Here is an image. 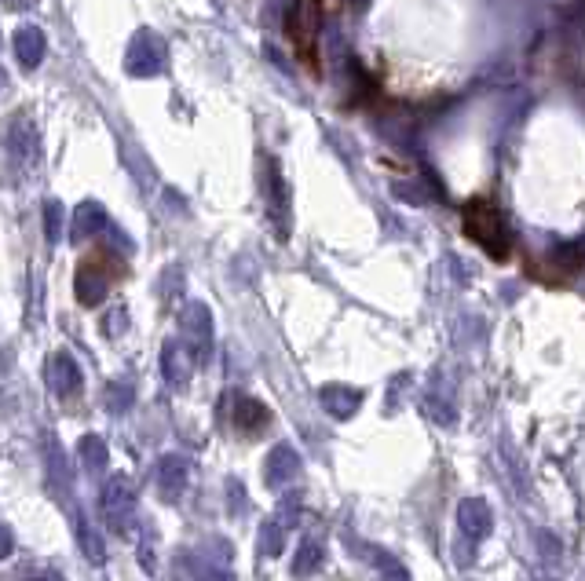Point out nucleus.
<instances>
[{"mask_svg": "<svg viewBox=\"0 0 585 581\" xmlns=\"http://www.w3.org/2000/svg\"><path fill=\"white\" fill-rule=\"evenodd\" d=\"M77 454H81V465H85L88 476H99L103 468H107V443L99 439V435H85L81 443H77Z\"/></svg>", "mask_w": 585, "mask_h": 581, "instance_id": "15", "label": "nucleus"}, {"mask_svg": "<svg viewBox=\"0 0 585 581\" xmlns=\"http://www.w3.org/2000/svg\"><path fill=\"white\" fill-rule=\"evenodd\" d=\"M30 581H66L63 574H55V571H44V574H37V578H30Z\"/></svg>", "mask_w": 585, "mask_h": 581, "instance_id": "24", "label": "nucleus"}, {"mask_svg": "<svg viewBox=\"0 0 585 581\" xmlns=\"http://www.w3.org/2000/svg\"><path fill=\"white\" fill-rule=\"evenodd\" d=\"M161 366H165V381L169 384H187V377H191V362H187V355H183L180 344H165V355H161Z\"/></svg>", "mask_w": 585, "mask_h": 581, "instance_id": "17", "label": "nucleus"}, {"mask_svg": "<svg viewBox=\"0 0 585 581\" xmlns=\"http://www.w3.org/2000/svg\"><path fill=\"white\" fill-rule=\"evenodd\" d=\"M322 22L326 0H293L286 11V41L311 77L322 74Z\"/></svg>", "mask_w": 585, "mask_h": 581, "instance_id": "1", "label": "nucleus"}, {"mask_svg": "<svg viewBox=\"0 0 585 581\" xmlns=\"http://www.w3.org/2000/svg\"><path fill=\"white\" fill-rule=\"evenodd\" d=\"M103 223H107V212L99 201H81L74 212V227H70V238L74 242H88V238H96L103 231Z\"/></svg>", "mask_w": 585, "mask_h": 581, "instance_id": "12", "label": "nucleus"}, {"mask_svg": "<svg viewBox=\"0 0 585 581\" xmlns=\"http://www.w3.org/2000/svg\"><path fill=\"white\" fill-rule=\"evenodd\" d=\"M103 516H107V523L117 534H125L132 527V516H136V486H132L128 476L107 479V486H103Z\"/></svg>", "mask_w": 585, "mask_h": 581, "instance_id": "4", "label": "nucleus"}, {"mask_svg": "<svg viewBox=\"0 0 585 581\" xmlns=\"http://www.w3.org/2000/svg\"><path fill=\"white\" fill-rule=\"evenodd\" d=\"M44 52H48V37H44L41 26H19L15 30V59H19L22 70H37L44 63Z\"/></svg>", "mask_w": 585, "mask_h": 581, "instance_id": "7", "label": "nucleus"}, {"mask_svg": "<svg viewBox=\"0 0 585 581\" xmlns=\"http://www.w3.org/2000/svg\"><path fill=\"white\" fill-rule=\"evenodd\" d=\"M158 66H161L158 41H154L150 33H139L136 44H132V52H128V70H132V74H158Z\"/></svg>", "mask_w": 585, "mask_h": 581, "instance_id": "13", "label": "nucleus"}, {"mask_svg": "<svg viewBox=\"0 0 585 581\" xmlns=\"http://www.w3.org/2000/svg\"><path fill=\"white\" fill-rule=\"evenodd\" d=\"M117 275H121V267H117L107 253H96V256H88V260H81V267H77V275H74L77 300L85 307H99L107 300L110 282H114Z\"/></svg>", "mask_w": 585, "mask_h": 581, "instance_id": "3", "label": "nucleus"}, {"mask_svg": "<svg viewBox=\"0 0 585 581\" xmlns=\"http://www.w3.org/2000/svg\"><path fill=\"white\" fill-rule=\"evenodd\" d=\"M282 545H286V523H278V519L264 523V527H260V552H264V556H278Z\"/></svg>", "mask_w": 585, "mask_h": 581, "instance_id": "19", "label": "nucleus"}, {"mask_svg": "<svg viewBox=\"0 0 585 581\" xmlns=\"http://www.w3.org/2000/svg\"><path fill=\"white\" fill-rule=\"evenodd\" d=\"M183 329H187L191 344L198 348V355H205V351H209V311L194 304L191 311L183 315Z\"/></svg>", "mask_w": 585, "mask_h": 581, "instance_id": "16", "label": "nucleus"}, {"mask_svg": "<svg viewBox=\"0 0 585 581\" xmlns=\"http://www.w3.org/2000/svg\"><path fill=\"white\" fill-rule=\"evenodd\" d=\"M322 563H326V549H322L319 541H304L297 552V560H293V574L297 578H308V574H319Z\"/></svg>", "mask_w": 585, "mask_h": 581, "instance_id": "18", "label": "nucleus"}, {"mask_svg": "<svg viewBox=\"0 0 585 581\" xmlns=\"http://www.w3.org/2000/svg\"><path fill=\"white\" fill-rule=\"evenodd\" d=\"M322 402H326V410H330L333 417H337V421H348L351 413L359 410V391L333 384V388L322 391Z\"/></svg>", "mask_w": 585, "mask_h": 581, "instance_id": "14", "label": "nucleus"}, {"mask_svg": "<svg viewBox=\"0 0 585 581\" xmlns=\"http://www.w3.org/2000/svg\"><path fill=\"white\" fill-rule=\"evenodd\" d=\"M8 85V74H4V63H0V88Z\"/></svg>", "mask_w": 585, "mask_h": 581, "instance_id": "25", "label": "nucleus"}, {"mask_svg": "<svg viewBox=\"0 0 585 581\" xmlns=\"http://www.w3.org/2000/svg\"><path fill=\"white\" fill-rule=\"evenodd\" d=\"M11 552H15V538H11V530L0 523V560H8Z\"/></svg>", "mask_w": 585, "mask_h": 581, "instance_id": "23", "label": "nucleus"}, {"mask_svg": "<svg viewBox=\"0 0 585 581\" xmlns=\"http://www.w3.org/2000/svg\"><path fill=\"white\" fill-rule=\"evenodd\" d=\"M187 476H191V465H187V457L180 454H165L158 461V486H161V497L165 501H176L183 494V486H187Z\"/></svg>", "mask_w": 585, "mask_h": 581, "instance_id": "8", "label": "nucleus"}, {"mask_svg": "<svg viewBox=\"0 0 585 581\" xmlns=\"http://www.w3.org/2000/svg\"><path fill=\"white\" fill-rule=\"evenodd\" d=\"M234 424H238L245 435L264 432L267 424H271V410H267L260 399H253V395H238V399H234Z\"/></svg>", "mask_w": 585, "mask_h": 581, "instance_id": "9", "label": "nucleus"}, {"mask_svg": "<svg viewBox=\"0 0 585 581\" xmlns=\"http://www.w3.org/2000/svg\"><path fill=\"white\" fill-rule=\"evenodd\" d=\"M458 523H461V530H465L468 538H487L490 527H494L487 501H479V497H465L461 508H458Z\"/></svg>", "mask_w": 585, "mask_h": 581, "instance_id": "10", "label": "nucleus"}, {"mask_svg": "<svg viewBox=\"0 0 585 581\" xmlns=\"http://www.w3.org/2000/svg\"><path fill=\"white\" fill-rule=\"evenodd\" d=\"M48 388H52L59 399L81 391V370H77V362L70 351H55L52 359H48Z\"/></svg>", "mask_w": 585, "mask_h": 581, "instance_id": "5", "label": "nucleus"}, {"mask_svg": "<svg viewBox=\"0 0 585 581\" xmlns=\"http://www.w3.org/2000/svg\"><path fill=\"white\" fill-rule=\"evenodd\" d=\"M461 227H465L468 242H476L490 260L505 264L512 256L505 216H501V209L490 198H468L465 209H461Z\"/></svg>", "mask_w": 585, "mask_h": 581, "instance_id": "2", "label": "nucleus"}, {"mask_svg": "<svg viewBox=\"0 0 585 581\" xmlns=\"http://www.w3.org/2000/svg\"><path fill=\"white\" fill-rule=\"evenodd\" d=\"M8 147L11 154H15V161H22V165H33L37 161V128H33V121H26V117H15V125H11L8 132Z\"/></svg>", "mask_w": 585, "mask_h": 581, "instance_id": "11", "label": "nucleus"}, {"mask_svg": "<svg viewBox=\"0 0 585 581\" xmlns=\"http://www.w3.org/2000/svg\"><path fill=\"white\" fill-rule=\"evenodd\" d=\"M81 530V549H85V556L92 563H103V556H107V552H103V545H99V534L92 527H77Z\"/></svg>", "mask_w": 585, "mask_h": 581, "instance_id": "21", "label": "nucleus"}, {"mask_svg": "<svg viewBox=\"0 0 585 581\" xmlns=\"http://www.w3.org/2000/svg\"><path fill=\"white\" fill-rule=\"evenodd\" d=\"M128 395H132V391H128V384H121V388L114 384V388L107 391V399H110L107 406H110V413H125V410H128V402H132Z\"/></svg>", "mask_w": 585, "mask_h": 581, "instance_id": "22", "label": "nucleus"}, {"mask_svg": "<svg viewBox=\"0 0 585 581\" xmlns=\"http://www.w3.org/2000/svg\"><path fill=\"white\" fill-rule=\"evenodd\" d=\"M44 234H48V242H59V234H63V205L59 201H44Z\"/></svg>", "mask_w": 585, "mask_h": 581, "instance_id": "20", "label": "nucleus"}, {"mask_svg": "<svg viewBox=\"0 0 585 581\" xmlns=\"http://www.w3.org/2000/svg\"><path fill=\"white\" fill-rule=\"evenodd\" d=\"M300 472V457L297 450L289 443H278L275 450H271V457H267V465H264V479L267 486H275V490H282L286 483H293Z\"/></svg>", "mask_w": 585, "mask_h": 581, "instance_id": "6", "label": "nucleus"}]
</instances>
